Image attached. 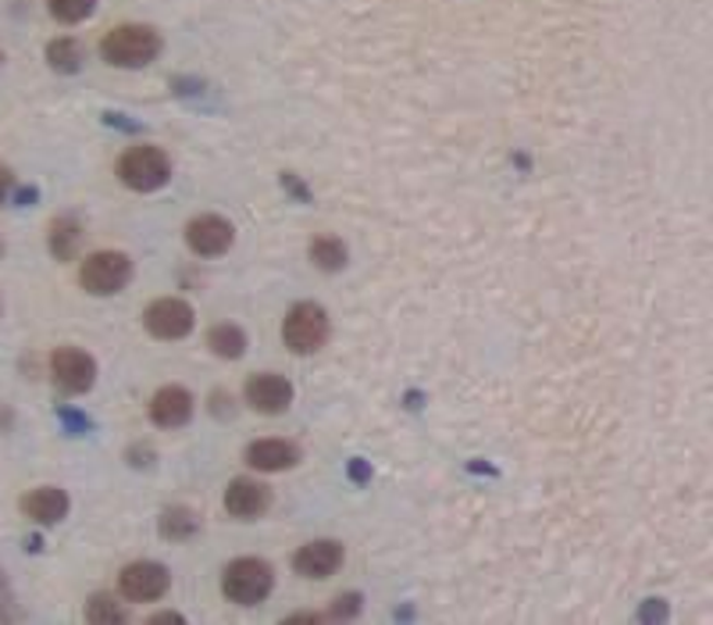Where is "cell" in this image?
Masks as SVG:
<instances>
[{"label": "cell", "mask_w": 713, "mask_h": 625, "mask_svg": "<svg viewBox=\"0 0 713 625\" xmlns=\"http://www.w3.org/2000/svg\"><path fill=\"white\" fill-rule=\"evenodd\" d=\"M243 397L257 415H282V412H290V404H293V382L275 372L250 376L246 379Z\"/></svg>", "instance_id": "10"}, {"label": "cell", "mask_w": 713, "mask_h": 625, "mask_svg": "<svg viewBox=\"0 0 713 625\" xmlns=\"http://www.w3.org/2000/svg\"><path fill=\"white\" fill-rule=\"evenodd\" d=\"M168 586H172V576H168V568L161 561H133V565L122 568V579H119V590L125 601H161L168 593Z\"/></svg>", "instance_id": "8"}, {"label": "cell", "mask_w": 713, "mask_h": 625, "mask_svg": "<svg viewBox=\"0 0 713 625\" xmlns=\"http://www.w3.org/2000/svg\"><path fill=\"white\" fill-rule=\"evenodd\" d=\"M349 476H354L357 482H368L371 479V468L365 462H354V465H349Z\"/></svg>", "instance_id": "27"}, {"label": "cell", "mask_w": 713, "mask_h": 625, "mask_svg": "<svg viewBox=\"0 0 713 625\" xmlns=\"http://www.w3.org/2000/svg\"><path fill=\"white\" fill-rule=\"evenodd\" d=\"M207 347H211V354L225 357V361H236V357L246 354V333L236 322H218L207 329Z\"/></svg>", "instance_id": "17"}, {"label": "cell", "mask_w": 713, "mask_h": 625, "mask_svg": "<svg viewBox=\"0 0 713 625\" xmlns=\"http://www.w3.org/2000/svg\"><path fill=\"white\" fill-rule=\"evenodd\" d=\"M22 515L33 518L36 526H58V522L69 515V493L58 490V487H44V490H33L22 497Z\"/></svg>", "instance_id": "15"}, {"label": "cell", "mask_w": 713, "mask_h": 625, "mask_svg": "<svg viewBox=\"0 0 713 625\" xmlns=\"http://www.w3.org/2000/svg\"><path fill=\"white\" fill-rule=\"evenodd\" d=\"M83 58H86V50L79 40H72V36H58V40L47 44V65L58 75H75L83 69Z\"/></svg>", "instance_id": "18"}, {"label": "cell", "mask_w": 713, "mask_h": 625, "mask_svg": "<svg viewBox=\"0 0 713 625\" xmlns=\"http://www.w3.org/2000/svg\"><path fill=\"white\" fill-rule=\"evenodd\" d=\"M285 622H325V615H315V611H307V615H290Z\"/></svg>", "instance_id": "29"}, {"label": "cell", "mask_w": 713, "mask_h": 625, "mask_svg": "<svg viewBox=\"0 0 713 625\" xmlns=\"http://www.w3.org/2000/svg\"><path fill=\"white\" fill-rule=\"evenodd\" d=\"M232 244H236V225L222 215H200L186 222V247L197 258H222Z\"/></svg>", "instance_id": "9"}, {"label": "cell", "mask_w": 713, "mask_h": 625, "mask_svg": "<svg viewBox=\"0 0 713 625\" xmlns=\"http://www.w3.org/2000/svg\"><path fill=\"white\" fill-rule=\"evenodd\" d=\"M271 590H275V572H271L265 557H236V561H229L222 572L225 601L239 604V608L265 604Z\"/></svg>", "instance_id": "2"}, {"label": "cell", "mask_w": 713, "mask_h": 625, "mask_svg": "<svg viewBox=\"0 0 713 625\" xmlns=\"http://www.w3.org/2000/svg\"><path fill=\"white\" fill-rule=\"evenodd\" d=\"M268 507H271V490L265 487V482H257V479H232L229 482V490H225V512L232 518H239V522H254V518H261L268 515Z\"/></svg>", "instance_id": "12"}, {"label": "cell", "mask_w": 713, "mask_h": 625, "mask_svg": "<svg viewBox=\"0 0 713 625\" xmlns=\"http://www.w3.org/2000/svg\"><path fill=\"white\" fill-rule=\"evenodd\" d=\"M150 622H153V625H161V622H186V618H183V615H175V611H161V615H153Z\"/></svg>", "instance_id": "28"}, {"label": "cell", "mask_w": 713, "mask_h": 625, "mask_svg": "<svg viewBox=\"0 0 713 625\" xmlns=\"http://www.w3.org/2000/svg\"><path fill=\"white\" fill-rule=\"evenodd\" d=\"M50 379H54V387L61 393H69V397L89 393L97 382V357L79 347H61L50 354Z\"/></svg>", "instance_id": "6"}, {"label": "cell", "mask_w": 713, "mask_h": 625, "mask_svg": "<svg viewBox=\"0 0 713 625\" xmlns=\"http://www.w3.org/2000/svg\"><path fill=\"white\" fill-rule=\"evenodd\" d=\"M343 557L346 551L340 540H310L293 554V568L304 579H329L343 568Z\"/></svg>", "instance_id": "11"}, {"label": "cell", "mask_w": 713, "mask_h": 625, "mask_svg": "<svg viewBox=\"0 0 713 625\" xmlns=\"http://www.w3.org/2000/svg\"><path fill=\"white\" fill-rule=\"evenodd\" d=\"M360 608H365L360 593H343V597H335V604H332V611H329L325 618H335V622H340V618H354Z\"/></svg>", "instance_id": "23"}, {"label": "cell", "mask_w": 713, "mask_h": 625, "mask_svg": "<svg viewBox=\"0 0 713 625\" xmlns=\"http://www.w3.org/2000/svg\"><path fill=\"white\" fill-rule=\"evenodd\" d=\"M200 532V518L189 507H164L161 512V536L172 543H186Z\"/></svg>", "instance_id": "19"}, {"label": "cell", "mask_w": 713, "mask_h": 625, "mask_svg": "<svg viewBox=\"0 0 713 625\" xmlns=\"http://www.w3.org/2000/svg\"><path fill=\"white\" fill-rule=\"evenodd\" d=\"M211 412H214V418H232V415H236V404H232V393L214 390V393H211Z\"/></svg>", "instance_id": "24"}, {"label": "cell", "mask_w": 713, "mask_h": 625, "mask_svg": "<svg viewBox=\"0 0 713 625\" xmlns=\"http://www.w3.org/2000/svg\"><path fill=\"white\" fill-rule=\"evenodd\" d=\"M193 393L186 387H161L150 401V418L161 429H183L193 418Z\"/></svg>", "instance_id": "13"}, {"label": "cell", "mask_w": 713, "mask_h": 625, "mask_svg": "<svg viewBox=\"0 0 713 625\" xmlns=\"http://www.w3.org/2000/svg\"><path fill=\"white\" fill-rule=\"evenodd\" d=\"M161 33L153 25L125 22L100 40V58L114 69H147L161 54Z\"/></svg>", "instance_id": "1"}, {"label": "cell", "mask_w": 713, "mask_h": 625, "mask_svg": "<svg viewBox=\"0 0 713 625\" xmlns=\"http://www.w3.org/2000/svg\"><path fill=\"white\" fill-rule=\"evenodd\" d=\"M329 336H332L329 311L315 301L293 304L290 315H285V322H282V343L300 357L318 354L329 343Z\"/></svg>", "instance_id": "3"}, {"label": "cell", "mask_w": 713, "mask_h": 625, "mask_svg": "<svg viewBox=\"0 0 713 625\" xmlns=\"http://www.w3.org/2000/svg\"><path fill=\"white\" fill-rule=\"evenodd\" d=\"M119 179L136 194H153V189L168 186V179H172V158L161 147L136 144L119 158Z\"/></svg>", "instance_id": "4"}, {"label": "cell", "mask_w": 713, "mask_h": 625, "mask_svg": "<svg viewBox=\"0 0 713 625\" xmlns=\"http://www.w3.org/2000/svg\"><path fill=\"white\" fill-rule=\"evenodd\" d=\"M15 189V175H11V169L8 164H0V204L8 200V194Z\"/></svg>", "instance_id": "26"}, {"label": "cell", "mask_w": 713, "mask_h": 625, "mask_svg": "<svg viewBox=\"0 0 713 625\" xmlns=\"http://www.w3.org/2000/svg\"><path fill=\"white\" fill-rule=\"evenodd\" d=\"M125 618H128V611L114 601L111 593H97V597H89V601H86V622L114 625V622H125Z\"/></svg>", "instance_id": "21"}, {"label": "cell", "mask_w": 713, "mask_h": 625, "mask_svg": "<svg viewBox=\"0 0 713 625\" xmlns=\"http://www.w3.org/2000/svg\"><path fill=\"white\" fill-rule=\"evenodd\" d=\"M282 186L290 189V194H296V200H310V194H307V186L300 183V179H296L293 172H285L282 175Z\"/></svg>", "instance_id": "25"}, {"label": "cell", "mask_w": 713, "mask_h": 625, "mask_svg": "<svg viewBox=\"0 0 713 625\" xmlns=\"http://www.w3.org/2000/svg\"><path fill=\"white\" fill-rule=\"evenodd\" d=\"M47 8H50V15H54L58 22H83L94 15V8H97V0H47Z\"/></svg>", "instance_id": "22"}, {"label": "cell", "mask_w": 713, "mask_h": 625, "mask_svg": "<svg viewBox=\"0 0 713 625\" xmlns=\"http://www.w3.org/2000/svg\"><path fill=\"white\" fill-rule=\"evenodd\" d=\"M143 326H147V333L158 340H186L193 333V326H197V315H193L186 301L161 297L143 311Z\"/></svg>", "instance_id": "7"}, {"label": "cell", "mask_w": 713, "mask_h": 625, "mask_svg": "<svg viewBox=\"0 0 713 625\" xmlns=\"http://www.w3.org/2000/svg\"><path fill=\"white\" fill-rule=\"evenodd\" d=\"M79 283L94 297H111L133 283V261L122 250H94L79 268Z\"/></svg>", "instance_id": "5"}, {"label": "cell", "mask_w": 713, "mask_h": 625, "mask_svg": "<svg viewBox=\"0 0 713 625\" xmlns=\"http://www.w3.org/2000/svg\"><path fill=\"white\" fill-rule=\"evenodd\" d=\"M79 244H83V229L75 219H54V222H50L47 247L58 261H72L75 254H79Z\"/></svg>", "instance_id": "16"}, {"label": "cell", "mask_w": 713, "mask_h": 625, "mask_svg": "<svg viewBox=\"0 0 713 625\" xmlns=\"http://www.w3.org/2000/svg\"><path fill=\"white\" fill-rule=\"evenodd\" d=\"M243 457H246V465L257 471H285V468L300 465L304 451L293 440H254L243 451Z\"/></svg>", "instance_id": "14"}, {"label": "cell", "mask_w": 713, "mask_h": 625, "mask_svg": "<svg viewBox=\"0 0 713 625\" xmlns=\"http://www.w3.org/2000/svg\"><path fill=\"white\" fill-rule=\"evenodd\" d=\"M310 261H315V268H321V272H343L346 268V244L340 236H315L310 240Z\"/></svg>", "instance_id": "20"}, {"label": "cell", "mask_w": 713, "mask_h": 625, "mask_svg": "<svg viewBox=\"0 0 713 625\" xmlns=\"http://www.w3.org/2000/svg\"><path fill=\"white\" fill-rule=\"evenodd\" d=\"M0 250H4V244H0Z\"/></svg>", "instance_id": "30"}]
</instances>
